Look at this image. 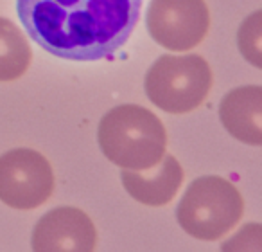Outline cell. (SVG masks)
Masks as SVG:
<instances>
[{"label": "cell", "instance_id": "obj_1", "mask_svg": "<svg viewBox=\"0 0 262 252\" xmlns=\"http://www.w3.org/2000/svg\"><path fill=\"white\" fill-rule=\"evenodd\" d=\"M144 0H16V15L43 51L70 62L113 56L131 36Z\"/></svg>", "mask_w": 262, "mask_h": 252}, {"label": "cell", "instance_id": "obj_2", "mask_svg": "<svg viewBox=\"0 0 262 252\" xmlns=\"http://www.w3.org/2000/svg\"><path fill=\"white\" fill-rule=\"evenodd\" d=\"M101 151L115 166L131 171H149L160 164L167 148L165 126L140 105H119L99 123Z\"/></svg>", "mask_w": 262, "mask_h": 252}, {"label": "cell", "instance_id": "obj_3", "mask_svg": "<svg viewBox=\"0 0 262 252\" xmlns=\"http://www.w3.org/2000/svg\"><path fill=\"white\" fill-rule=\"evenodd\" d=\"M244 200L239 189L223 177H200L183 193L176 209L182 229L196 240L215 241L239 223Z\"/></svg>", "mask_w": 262, "mask_h": 252}, {"label": "cell", "instance_id": "obj_4", "mask_svg": "<svg viewBox=\"0 0 262 252\" xmlns=\"http://www.w3.org/2000/svg\"><path fill=\"white\" fill-rule=\"evenodd\" d=\"M212 70L198 54H165L151 65L144 88L155 106L169 113L200 108L212 88Z\"/></svg>", "mask_w": 262, "mask_h": 252}, {"label": "cell", "instance_id": "obj_5", "mask_svg": "<svg viewBox=\"0 0 262 252\" xmlns=\"http://www.w3.org/2000/svg\"><path fill=\"white\" fill-rule=\"evenodd\" d=\"M54 173L41 153L16 148L0 155V200L18 211H31L51 198Z\"/></svg>", "mask_w": 262, "mask_h": 252}, {"label": "cell", "instance_id": "obj_6", "mask_svg": "<svg viewBox=\"0 0 262 252\" xmlns=\"http://www.w3.org/2000/svg\"><path fill=\"white\" fill-rule=\"evenodd\" d=\"M146 24L158 45L185 52L205 40L210 15L205 0H151Z\"/></svg>", "mask_w": 262, "mask_h": 252}, {"label": "cell", "instance_id": "obj_7", "mask_svg": "<svg viewBox=\"0 0 262 252\" xmlns=\"http://www.w3.org/2000/svg\"><path fill=\"white\" fill-rule=\"evenodd\" d=\"M97 243V230L84 211L56 207L38 220L31 247L38 252H90Z\"/></svg>", "mask_w": 262, "mask_h": 252}, {"label": "cell", "instance_id": "obj_8", "mask_svg": "<svg viewBox=\"0 0 262 252\" xmlns=\"http://www.w3.org/2000/svg\"><path fill=\"white\" fill-rule=\"evenodd\" d=\"M219 117L233 139L250 146H260L262 88L248 85L230 90L219 105Z\"/></svg>", "mask_w": 262, "mask_h": 252}, {"label": "cell", "instance_id": "obj_9", "mask_svg": "<svg viewBox=\"0 0 262 252\" xmlns=\"http://www.w3.org/2000/svg\"><path fill=\"white\" fill-rule=\"evenodd\" d=\"M162 166L151 168L149 175L122 169V184L126 191L140 204L160 207L176 197L183 182V169L172 155H164Z\"/></svg>", "mask_w": 262, "mask_h": 252}, {"label": "cell", "instance_id": "obj_10", "mask_svg": "<svg viewBox=\"0 0 262 252\" xmlns=\"http://www.w3.org/2000/svg\"><path fill=\"white\" fill-rule=\"evenodd\" d=\"M33 52L22 31L0 16V81H15L27 72Z\"/></svg>", "mask_w": 262, "mask_h": 252}, {"label": "cell", "instance_id": "obj_11", "mask_svg": "<svg viewBox=\"0 0 262 252\" xmlns=\"http://www.w3.org/2000/svg\"><path fill=\"white\" fill-rule=\"evenodd\" d=\"M239 49L253 67H262V13L255 11L248 16L239 29Z\"/></svg>", "mask_w": 262, "mask_h": 252}]
</instances>
